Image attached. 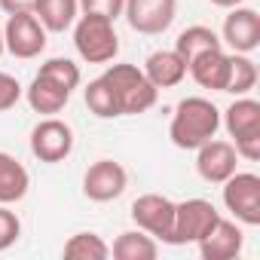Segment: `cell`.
I'll return each mask as SVG.
<instances>
[{
  "instance_id": "277c9868",
  "label": "cell",
  "mask_w": 260,
  "mask_h": 260,
  "mask_svg": "<svg viewBox=\"0 0 260 260\" xmlns=\"http://www.w3.org/2000/svg\"><path fill=\"white\" fill-rule=\"evenodd\" d=\"M220 187L226 211L242 226H260V178L254 172H233Z\"/></svg>"
},
{
  "instance_id": "e0dca14e",
  "label": "cell",
  "mask_w": 260,
  "mask_h": 260,
  "mask_svg": "<svg viewBox=\"0 0 260 260\" xmlns=\"http://www.w3.org/2000/svg\"><path fill=\"white\" fill-rule=\"evenodd\" d=\"M31 175L28 169L13 156L0 150V205H16L28 196Z\"/></svg>"
},
{
  "instance_id": "d4e9b609",
  "label": "cell",
  "mask_w": 260,
  "mask_h": 260,
  "mask_svg": "<svg viewBox=\"0 0 260 260\" xmlns=\"http://www.w3.org/2000/svg\"><path fill=\"white\" fill-rule=\"evenodd\" d=\"M37 74L46 77V80H52V83H58V86L68 89V92H74V89L80 86V80H83V77H80V64H74L71 58H46Z\"/></svg>"
},
{
  "instance_id": "4dcf8cb0",
  "label": "cell",
  "mask_w": 260,
  "mask_h": 260,
  "mask_svg": "<svg viewBox=\"0 0 260 260\" xmlns=\"http://www.w3.org/2000/svg\"><path fill=\"white\" fill-rule=\"evenodd\" d=\"M7 52V43H4V28H0V55Z\"/></svg>"
},
{
  "instance_id": "5bb4252c",
  "label": "cell",
  "mask_w": 260,
  "mask_h": 260,
  "mask_svg": "<svg viewBox=\"0 0 260 260\" xmlns=\"http://www.w3.org/2000/svg\"><path fill=\"white\" fill-rule=\"evenodd\" d=\"M187 74L193 77L196 86L211 89V92H226V80H230V52H223V46L208 49L202 55H196L187 64Z\"/></svg>"
},
{
  "instance_id": "8992f818",
  "label": "cell",
  "mask_w": 260,
  "mask_h": 260,
  "mask_svg": "<svg viewBox=\"0 0 260 260\" xmlns=\"http://www.w3.org/2000/svg\"><path fill=\"white\" fill-rule=\"evenodd\" d=\"M31 153L40 162H46V166L64 162L74 153V128L64 119H58V116L40 119L31 128Z\"/></svg>"
},
{
  "instance_id": "4fadbf2b",
  "label": "cell",
  "mask_w": 260,
  "mask_h": 260,
  "mask_svg": "<svg viewBox=\"0 0 260 260\" xmlns=\"http://www.w3.org/2000/svg\"><path fill=\"white\" fill-rule=\"evenodd\" d=\"M199 245V254L205 260H233L242 254V245H245V233L239 226V220H226V217H217L214 226L196 242Z\"/></svg>"
},
{
  "instance_id": "f1b7e54d",
  "label": "cell",
  "mask_w": 260,
  "mask_h": 260,
  "mask_svg": "<svg viewBox=\"0 0 260 260\" xmlns=\"http://www.w3.org/2000/svg\"><path fill=\"white\" fill-rule=\"evenodd\" d=\"M34 4L37 0H0V10L7 16H16V13H34Z\"/></svg>"
},
{
  "instance_id": "5b68a950",
  "label": "cell",
  "mask_w": 260,
  "mask_h": 260,
  "mask_svg": "<svg viewBox=\"0 0 260 260\" xmlns=\"http://www.w3.org/2000/svg\"><path fill=\"white\" fill-rule=\"evenodd\" d=\"M220 217V211L208 199H187L175 202V223H172V239L169 245H196Z\"/></svg>"
},
{
  "instance_id": "ffe728a7",
  "label": "cell",
  "mask_w": 260,
  "mask_h": 260,
  "mask_svg": "<svg viewBox=\"0 0 260 260\" xmlns=\"http://www.w3.org/2000/svg\"><path fill=\"white\" fill-rule=\"evenodd\" d=\"M77 13H80L77 0H37L34 4V16L49 34H64L68 28H74Z\"/></svg>"
},
{
  "instance_id": "7402d4cb",
  "label": "cell",
  "mask_w": 260,
  "mask_h": 260,
  "mask_svg": "<svg viewBox=\"0 0 260 260\" xmlns=\"http://www.w3.org/2000/svg\"><path fill=\"white\" fill-rule=\"evenodd\" d=\"M83 98H86L89 113H92V116H98V119L122 116V113H119V104H116V95H113V89L107 86V80H104V77L89 80V86L83 89Z\"/></svg>"
},
{
  "instance_id": "3957f363",
  "label": "cell",
  "mask_w": 260,
  "mask_h": 260,
  "mask_svg": "<svg viewBox=\"0 0 260 260\" xmlns=\"http://www.w3.org/2000/svg\"><path fill=\"white\" fill-rule=\"evenodd\" d=\"M74 49L89 64H107L119 52V37L113 22L101 16H80L74 22Z\"/></svg>"
},
{
  "instance_id": "603a6c76",
  "label": "cell",
  "mask_w": 260,
  "mask_h": 260,
  "mask_svg": "<svg viewBox=\"0 0 260 260\" xmlns=\"http://www.w3.org/2000/svg\"><path fill=\"white\" fill-rule=\"evenodd\" d=\"M254 86H257V64H254V58L245 55V52H230V80H226V92H233V95L239 98V95H248Z\"/></svg>"
},
{
  "instance_id": "44dd1931",
  "label": "cell",
  "mask_w": 260,
  "mask_h": 260,
  "mask_svg": "<svg viewBox=\"0 0 260 260\" xmlns=\"http://www.w3.org/2000/svg\"><path fill=\"white\" fill-rule=\"evenodd\" d=\"M217 46H223L220 43V37L211 31V28H205V25H190V28H184L181 34H178V40H175V52L190 64L196 55H202V52H208V49H217Z\"/></svg>"
},
{
  "instance_id": "83f0119b",
  "label": "cell",
  "mask_w": 260,
  "mask_h": 260,
  "mask_svg": "<svg viewBox=\"0 0 260 260\" xmlns=\"http://www.w3.org/2000/svg\"><path fill=\"white\" fill-rule=\"evenodd\" d=\"M22 83L13 77V74H7V71H0V113L4 110H13L16 104H19V98H22Z\"/></svg>"
},
{
  "instance_id": "ba28073f",
  "label": "cell",
  "mask_w": 260,
  "mask_h": 260,
  "mask_svg": "<svg viewBox=\"0 0 260 260\" xmlns=\"http://www.w3.org/2000/svg\"><path fill=\"white\" fill-rule=\"evenodd\" d=\"M46 28L40 25V19L34 13H16L7 19L4 25V43H7V52L16 55V58H37L43 49H46Z\"/></svg>"
},
{
  "instance_id": "8fae6325",
  "label": "cell",
  "mask_w": 260,
  "mask_h": 260,
  "mask_svg": "<svg viewBox=\"0 0 260 260\" xmlns=\"http://www.w3.org/2000/svg\"><path fill=\"white\" fill-rule=\"evenodd\" d=\"M196 172L208 184H223L233 172H239V153L233 141L211 138L202 147H196Z\"/></svg>"
},
{
  "instance_id": "6da1fadb",
  "label": "cell",
  "mask_w": 260,
  "mask_h": 260,
  "mask_svg": "<svg viewBox=\"0 0 260 260\" xmlns=\"http://www.w3.org/2000/svg\"><path fill=\"white\" fill-rule=\"evenodd\" d=\"M220 128V110L214 101L202 95H190L178 101L172 122H169V138L178 150H196L205 141H211Z\"/></svg>"
},
{
  "instance_id": "ac0fdd59",
  "label": "cell",
  "mask_w": 260,
  "mask_h": 260,
  "mask_svg": "<svg viewBox=\"0 0 260 260\" xmlns=\"http://www.w3.org/2000/svg\"><path fill=\"white\" fill-rule=\"evenodd\" d=\"M25 98H28V104H31V110L34 113H43V116H55V113H61L64 110V104L71 101V92L68 89H61L58 83H52V80H46V77H34L31 80V86L25 89Z\"/></svg>"
},
{
  "instance_id": "2e32d148",
  "label": "cell",
  "mask_w": 260,
  "mask_h": 260,
  "mask_svg": "<svg viewBox=\"0 0 260 260\" xmlns=\"http://www.w3.org/2000/svg\"><path fill=\"white\" fill-rule=\"evenodd\" d=\"M141 71L147 74V80H150L156 89H175V86H181L184 77H187V61H184L175 49H156V52L147 55V61H144Z\"/></svg>"
},
{
  "instance_id": "f546056e",
  "label": "cell",
  "mask_w": 260,
  "mask_h": 260,
  "mask_svg": "<svg viewBox=\"0 0 260 260\" xmlns=\"http://www.w3.org/2000/svg\"><path fill=\"white\" fill-rule=\"evenodd\" d=\"M208 4H214V7H220V10H233V7H242L245 0H208Z\"/></svg>"
},
{
  "instance_id": "cb8c5ba5",
  "label": "cell",
  "mask_w": 260,
  "mask_h": 260,
  "mask_svg": "<svg viewBox=\"0 0 260 260\" xmlns=\"http://www.w3.org/2000/svg\"><path fill=\"white\" fill-rule=\"evenodd\" d=\"M64 257H71V260H107L110 245L98 233H77L64 242Z\"/></svg>"
},
{
  "instance_id": "d6986e66",
  "label": "cell",
  "mask_w": 260,
  "mask_h": 260,
  "mask_svg": "<svg viewBox=\"0 0 260 260\" xmlns=\"http://www.w3.org/2000/svg\"><path fill=\"white\" fill-rule=\"evenodd\" d=\"M156 254H159V242L144 230H125L110 245V257L116 260H153Z\"/></svg>"
},
{
  "instance_id": "30bf717a",
  "label": "cell",
  "mask_w": 260,
  "mask_h": 260,
  "mask_svg": "<svg viewBox=\"0 0 260 260\" xmlns=\"http://www.w3.org/2000/svg\"><path fill=\"white\" fill-rule=\"evenodd\" d=\"M125 187H128V172L116 159H98L83 175V193L92 202H113L125 193Z\"/></svg>"
},
{
  "instance_id": "9c48e42d",
  "label": "cell",
  "mask_w": 260,
  "mask_h": 260,
  "mask_svg": "<svg viewBox=\"0 0 260 260\" xmlns=\"http://www.w3.org/2000/svg\"><path fill=\"white\" fill-rule=\"evenodd\" d=\"M132 220L138 223V230H144L147 236H153L156 242L172 239V223H175V202L162 193H144L132 202Z\"/></svg>"
},
{
  "instance_id": "7c38bea8",
  "label": "cell",
  "mask_w": 260,
  "mask_h": 260,
  "mask_svg": "<svg viewBox=\"0 0 260 260\" xmlns=\"http://www.w3.org/2000/svg\"><path fill=\"white\" fill-rule=\"evenodd\" d=\"M220 43H226L233 52L251 55L260 46V16H257V10H251V7H233L230 16L223 19Z\"/></svg>"
},
{
  "instance_id": "4316f807",
  "label": "cell",
  "mask_w": 260,
  "mask_h": 260,
  "mask_svg": "<svg viewBox=\"0 0 260 260\" xmlns=\"http://www.w3.org/2000/svg\"><path fill=\"white\" fill-rule=\"evenodd\" d=\"M22 236V220L16 211H10L7 205H0V251H7L19 242Z\"/></svg>"
},
{
  "instance_id": "52a82bcc",
  "label": "cell",
  "mask_w": 260,
  "mask_h": 260,
  "mask_svg": "<svg viewBox=\"0 0 260 260\" xmlns=\"http://www.w3.org/2000/svg\"><path fill=\"white\" fill-rule=\"evenodd\" d=\"M122 16L132 31L144 37H156L172 28L178 16V0H125Z\"/></svg>"
},
{
  "instance_id": "7a4b0ae2",
  "label": "cell",
  "mask_w": 260,
  "mask_h": 260,
  "mask_svg": "<svg viewBox=\"0 0 260 260\" xmlns=\"http://www.w3.org/2000/svg\"><path fill=\"white\" fill-rule=\"evenodd\" d=\"M107 80V86L113 89L116 95V104H119V113L122 116H138V113H147L156 98H159V89L147 80V74L135 64H107V71L101 74Z\"/></svg>"
},
{
  "instance_id": "9a60e30c",
  "label": "cell",
  "mask_w": 260,
  "mask_h": 260,
  "mask_svg": "<svg viewBox=\"0 0 260 260\" xmlns=\"http://www.w3.org/2000/svg\"><path fill=\"white\" fill-rule=\"evenodd\" d=\"M223 128L230 132L233 141H242V138H260V101L248 98V95H239L220 116Z\"/></svg>"
},
{
  "instance_id": "484cf974",
  "label": "cell",
  "mask_w": 260,
  "mask_h": 260,
  "mask_svg": "<svg viewBox=\"0 0 260 260\" xmlns=\"http://www.w3.org/2000/svg\"><path fill=\"white\" fill-rule=\"evenodd\" d=\"M77 4H80V13L83 16H101L107 22H116L122 16L125 0H77Z\"/></svg>"
}]
</instances>
